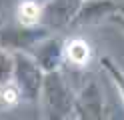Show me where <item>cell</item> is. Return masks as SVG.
<instances>
[{
  "instance_id": "obj_5",
  "label": "cell",
  "mask_w": 124,
  "mask_h": 120,
  "mask_svg": "<svg viewBox=\"0 0 124 120\" xmlns=\"http://www.w3.org/2000/svg\"><path fill=\"white\" fill-rule=\"evenodd\" d=\"M32 56L40 64L44 74L60 70V64L64 62V40L58 36H46L42 42L34 46Z\"/></svg>"
},
{
  "instance_id": "obj_11",
  "label": "cell",
  "mask_w": 124,
  "mask_h": 120,
  "mask_svg": "<svg viewBox=\"0 0 124 120\" xmlns=\"http://www.w3.org/2000/svg\"><path fill=\"white\" fill-rule=\"evenodd\" d=\"M68 120H76V118H74V116H70V118H68Z\"/></svg>"
},
{
  "instance_id": "obj_12",
  "label": "cell",
  "mask_w": 124,
  "mask_h": 120,
  "mask_svg": "<svg viewBox=\"0 0 124 120\" xmlns=\"http://www.w3.org/2000/svg\"><path fill=\"white\" fill-rule=\"evenodd\" d=\"M0 24H2V20H0Z\"/></svg>"
},
{
  "instance_id": "obj_3",
  "label": "cell",
  "mask_w": 124,
  "mask_h": 120,
  "mask_svg": "<svg viewBox=\"0 0 124 120\" xmlns=\"http://www.w3.org/2000/svg\"><path fill=\"white\" fill-rule=\"evenodd\" d=\"M72 116L76 120H110L104 92L96 80L86 82L78 90V94H74Z\"/></svg>"
},
{
  "instance_id": "obj_9",
  "label": "cell",
  "mask_w": 124,
  "mask_h": 120,
  "mask_svg": "<svg viewBox=\"0 0 124 120\" xmlns=\"http://www.w3.org/2000/svg\"><path fill=\"white\" fill-rule=\"evenodd\" d=\"M100 64H102L104 72L112 78V82H114V86H116V90H118L120 98H122V102H124V70H122V68H120L112 58H108V56H104V58L100 60Z\"/></svg>"
},
{
  "instance_id": "obj_6",
  "label": "cell",
  "mask_w": 124,
  "mask_h": 120,
  "mask_svg": "<svg viewBox=\"0 0 124 120\" xmlns=\"http://www.w3.org/2000/svg\"><path fill=\"white\" fill-rule=\"evenodd\" d=\"M92 60V46L80 36L64 40V62L74 68H84Z\"/></svg>"
},
{
  "instance_id": "obj_7",
  "label": "cell",
  "mask_w": 124,
  "mask_h": 120,
  "mask_svg": "<svg viewBox=\"0 0 124 120\" xmlns=\"http://www.w3.org/2000/svg\"><path fill=\"white\" fill-rule=\"evenodd\" d=\"M18 24L24 28H36L44 20V4H38L34 0H24L16 8Z\"/></svg>"
},
{
  "instance_id": "obj_4",
  "label": "cell",
  "mask_w": 124,
  "mask_h": 120,
  "mask_svg": "<svg viewBox=\"0 0 124 120\" xmlns=\"http://www.w3.org/2000/svg\"><path fill=\"white\" fill-rule=\"evenodd\" d=\"M118 0H82L70 26H84V24H96L100 20H110V16L120 12Z\"/></svg>"
},
{
  "instance_id": "obj_2",
  "label": "cell",
  "mask_w": 124,
  "mask_h": 120,
  "mask_svg": "<svg viewBox=\"0 0 124 120\" xmlns=\"http://www.w3.org/2000/svg\"><path fill=\"white\" fill-rule=\"evenodd\" d=\"M14 68H12V80L18 86V90L22 94V102H40V92L44 84V70L40 68V64L36 62V58L30 52L16 50L12 52Z\"/></svg>"
},
{
  "instance_id": "obj_1",
  "label": "cell",
  "mask_w": 124,
  "mask_h": 120,
  "mask_svg": "<svg viewBox=\"0 0 124 120\" xmlns=\"http://www.w3.org/2000/svg\"><path fill=\"white\" fill-rule=\"evenodd\" d=\"M40 108L42 120H68L74 108V92L70 90L68 82L60 70L48 72L44 76L42 92H40Z\"/></svg>"
},
{
  "instance_id": "obj_10",
  "label": "cell",
  "mask_w": 124,
  "mask_h": 120,
  "mask_svg": "<svg viewBox=\"0 0 124 120\" xmlns=\"http://www.w3.org/2000/svg\"><path fill=\"white\" fill-rule=\"evenodd\" d=\"M110 22H114L116 26H120V28L124 30V14H122V12H116L114 16H110Z\"/></svg>"
},
{
  "instance_id": "obj_8",
  "label": "cell",
  "mask_w": 124,
  "mask_h": 120,
  "mask_svg": "<svg viewBox=\"0 0 124 120\" xmlns=\"http://www.w3.org/2000/svg\"><path fill=\"white\" fill-rule=\"evenodd\" d=\"M22 102V94L18 86L14 84V80H8L0 86V110H12Z\"/></svg>"
}]
</instances>
